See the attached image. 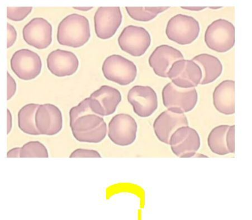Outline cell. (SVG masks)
I'll list each match as a JSON object with an SVG mask.
<instances>
[{"label": "cell", "mask_w": 252, "mask_h": 220, "mask_svg": "<svg viewBox=\"0 0 252 220\" xmlns=\"http://www.w3.org/2000/svg\"><path fill=\"white\" fill-rule=\"evenodd\" d=\"M91 37L89 21L84 16L69 15L58 27L57 39L63 46L78 48L84 46Z\"/></svg>", "instance_id": "6da1fadb"}, {"label": "cell", "mask_w": 252, "mask_h": 220, "mask_svg": "<svg viewBox=\"0 0 252 220\" xmlns=\"http://www.w3.org/2000/svg\"><path fill=\"white\" fill-rule=\"evenodd\" d=\"M70 127L74 138L80 142L98 143L105 139L107 134L104 119L95 114L81 116Z\"/></svg>", "instance_id": "7a4b0ae2"}, {"label": "cell", "mask_w": 252, "mask_h": 220, "mask_svg": "<svg viewBox=\"0 0 252 220\" xmlns=\"http://www.w3.org/2000/svg\"><path fill=\"white\" fill-rule=\"evenodd\" d=\"M162 99L164 106L169 110L184 114L195 107L198 94L195 88H181L171 82L163 89Z\"/></svg>", "instance_id": "3957f363"}, {"label": "cell", "mask_w": 252, "mask_h": 220, "mask_svg": "<svg viewBox=\"0 0 252 220\" xmlns=\"http://www.w3.org/2000/svg\"><path fill=\"white\" fill-rule=\"evenodd\" d=\"M200 25L192 16L178 14L168 21L166 33L168 38L181 45H189L200 34Z\"/></svg>", "instance_id": "277c9868"}, {"label": "cell", "mask_w": 252, "mask_h": 220, "mask_svg": "<svg viewBox=\"0 0 252 220\" xmlns=\"http://www.w3.org/2000/svg\"><path fill=\"white\" fill-rule=\"evenodd\" d=\"M102 70L106 80L122 86L131 84L137 75V66L133 62L117 55L106 58Z\"/></svg>", "instance_id": "5b68a950"}, {"label": "cell", "mask_w": 252, "mask_h": 220, "mask_svg": "<svg viewBox=\"0 0 252 220\" xmlns=\"http://www.w3.org/2000/svg\"><path fill=\"white\" fill-rule=\"evenodd\" d=\"M205 42L208 47L218 53H225L235 44V28L224 19L214 21L206 29Z\"/></svg>", "instance_id": "8992f818"}, {"label": "cell", "mask_w": 252, "mask_h": 220, "mask_svg": "<svg viewBox=\"0 0 252 220\" xmlns=\"http://www.w3.org/2000/svg\"><path fill=\"white\" fill-rule=\"evenodd\" d=\"M10 66L12 72L20 80L31 81L42 72V61L38 54L30 49H22L12 55Z\"/></svg>", "instance_id": "52a82bcc"}, {"label": "cell", "mask_w": 252, "mask_h": 220, "mask_svg": "<svg viewBox=\"0 0 252 220\" xmlns=\"http://www.w3.org/2000/svg\"><path fill=\"white\" fill-rule=\"evenodd\" d=\"M118 44L123 51L134 57L143 55L151 43V37L146 29L129 26L123 29L118 38Z\"/></svg>", "instance_id": "ba28073f"}, {"label": "cell", "mask_w": 252, "mask_h": 220, "mask_svg": "<svg viewBox=\"0 0 252 220\" xmlns=\"http://www.w3.org/2000/svg\"><path fill=\"white\" fill-rule=\"evenodd\" d=\"M108 136L111 142L119 146L133 144L137 138V123L129 114H119L109 124Z\"/></svg>", "instance_id": "9c48e42d"}, {"label": "cell", "mask_w": 252, "mask_h": 220, "mask_svg": "<svg viewBox=\"0 0 252 220\" xmlns=\"http://www.w3.org/2000/svg\"><path fill=\"white\" fill-rule=\"evenodd\" d=\"M168 77L180 88H192L200 84L202 74L200 66L195 62L184 59L173 64Z\"/></svg>", "instance_id": "30bf717a"}, {"label": "cell", "mask_w": 252, "mask_h": 220, "mask_svg": "<svg viewBox=\"0 0 252 220\" xmlns=\"http://www.w3.org/2000/svg\"><path fill=\"white\" fill-rule=\"evenodd\" d=\"M127 98L134 113L140 117H150L158 109V95L150 86H134L128 92Z\"/></svg>", "instance_id": "8fae6325"}, {"label": "cell", "mask_w": 252, "mask_h": 220, "mask_svg": "<svg viewBox=\"0 0 252 220\" xmlns=\"http://www.w3.org/2000/svg\"><path fill=\"white\" fill-rule=\"evenodd\" d=\"M119 7H98L94 16V31L98 38L107 40L112 37L122 22Z\"/></svg>", "instance_id": "7c38bea8"}, {"label": "cell", "mask_w": 252, "mask_h": 220, "mask_svg": "<svg viewBox=\"0 0 252 220\" xmlns=\"http://www.w3.org/2000/svg\"><path fill=\"white\" fill-rule=\"evenodd\" d=\"M122 99L119 90L109 85H102L90 95V109L94 114L102 117L112 115Z\"/></svg>", "instance_id": "4fadbf2b"}, {"label": "cell", "mask_w": 252, "mask_h": 220, "mask_svg": "<svg viewBox=\"0 0 252 220\" xmlns=\"http://www.w3.org/2000/svg\"><path fill=\"white\" fill-rule=\"evenodd\" d=\"M169 145L177 157L190 158L196 154L200 147V138L198 133L189 126L177 130L171 137Z\"/></svg>", "instance_id": "5bb4252c"}, {"label": "cell", "mask_w": 252, "mask_h": 220, "mask_svg": "<svg viewBox=\"0 0 252 220\" xmlns=\"http://www.w3.org/2000/svg\"><path fill=\"white\" fill-rule=\"evenodd\" d=\"M25 41L31 46L42 50L47 48L52 43V26L46 19L35 18L23 29Z\"/></svg>", "instance_id": "9a60e30c"}, {"label": "cell", "mask_w": 252, "mask_h": 220, "mask_svg": "<svg viewBox=\"0 0 252 220\" xmlns=\"http://www.w3.org/2000/svg\"><path fill=\"white\" fill-rule=\"evenodd\" d=\"M35 124L40 135H56L63 129V114L52 104L41 105L36 112Z\"/></svg>", "instance_id": "2e32d148"}, {"label": "cell", "mask_w": 252, "mask_h": 220, "mask_svg": "<svg viewBox=\"0 0 252 220\" xmlns=\"http://www.w3.org/2000/svg\"><path fill=\"white\" fill-rule=\"evenodd\" d=\"M188 125V118L184 114L168 110L161 113L156 119L154 129L157 138L160 142L169 144L173 134L180 128Z\"/></svg>", "instance_id": "e0dca14e"}, {"label": "cell", "mask_w": 252, "mask_h": 220, "mask_svg": "<svg viewBox=\"0 0 252 220\" xmlns=\"http://www.w3.org/2000/svg\"><path fill=\"white\" fill-rule=\"evenodd\" d=\"M47 67L49 71L58 77L71 76L79 67V60L71 52L57 49L48 55Z\"/></svg>", "instance_id": "ac0fdd59"}, {"label": "cell", "mask_w": 252, "mask_h": 220, "mask_svg": "<svg viewBox=\"0 0 252 220\" xmlns=\"http://www.w3.org/2000/svg\"><path fill=\"white\" fill-rule=\"evenodd\" d=\"M183 54L169 45L156 48L149 58V64L155 73L160 77L168 78V73L175 62L184 60Z\"/></svg>", "instance_id": "d6986e66"}, {"label": "cell", "mask_w": 252, "mask_h": 220, "mask_svg": "<svg viewBox=\"0 0 252 220\" xmlns=\"http://www.w3.org/2000/svg\"><path fill=\"white\" fill-rule=\"evenodd\" d=\"M234 126L225 125L214 128L208 138L211 151L221 156L234 153Z\"/></svg>", "instance_id": "ffe728a7"}, {"label": "cell", "mask_w": 252, "mask_h": 220, "mask_svg": "<svg viewBox=\"0 0 252 220\" xmlns=\"http://www.w3.org/2000/svg\"><path fill=\"white\" fill-rule=\"evenodd\" d=\"M234 81L226 80L222 82L215 89L213 93L214 105L220 113L225 115L234 113Z\"/></svg>", "instance_id": "44dd1931"}, {"label": "cell", "mask_w": 252, "mask_h": 220, "mask_svg": "<svg viewBox=\"0 0 252 220\" xmlns=\"http://www.w3.org/2000/svg\"><path fill=\"white\" fill-rule=\"evenodd\" d=\"M192 60L199 65L201 69V85L210 84L214 82L222 73V64L216 56L208 54H202L194 57Z\"/></svg>", "instance_id": "7402d4cb"}, {"label": "cell", "mask_w": 252, "mask_h": 220, "mask_svg": "<svg viewBox=\"0 0 252 220\" xmlns=\"http://www.w3.org/2000/svg\"><path fill=\"white\" fill-rule=\"evenodd\" d=\"M40 105L30 103L24 106L18 112V126L25 134L30 135H40L35 124V114Z\"/></svg>", "instance_id": "603a6c76"}, {"label": "cell", "mask_w": 252, "mask_h": 220, "mask_svg": "<svg viewBox=\"0 0 252 220\" xmlns=\"http://www.w3.org/2000/svg\"><path fill=\"white\" fill-rule=\"evenodd\" d=\"M169 8V7H126L127 14L132 19L142 22H150L154 19L158 14L168 9Z\"/></svg>", "instance_id": "cb8c5ba5"}, {"label": "cell", "mask_w": 252, "mask_h": 220, "mask_svg": "<svg viewBox=\"0 0 252 220\" xmlns=\"http://www.w3.org/2000/svg\"><path fill=\"white\" fill-rule=\"evenodd\" d=\"M46 147L39 141H31L21 148L20 158H48Z\"/></svg>", "instance_id": "d4e9b609"}, {"label": "cell", "mask_w": 252, "mask_h": 220, "mask_svg": "<svg viewBox=\"0 0 252 220\" xmlns=\"http://www.w3.org/2000/svg\"><path fill=\"white\" fill-rule=\"evenodd\" d=\"M89 97L81 101L79 105L72 107L69 110V126L72 124L81 116L88 114H94L90 109Z\"/></svg>", "instance_id": "484cf974"}, {"label": "cell", "mask_w": 252, "mask_h": 220, "mask_svg": "<svg viewBox=\"0 0 252 220\" xmlns=\"http://www.w3.org/2000/svg\"><path fill=\"white\" fill-rule=\"evenodd\" d=\"M32 7H7V17L14 22H21L31 14Z\"/></svg>", "instance_id": "4316f807"}, {"label": "cell", "mask_w": 252, "mask_h": 220, "mask_svg": "<svg viewBox=\"0 0 252 220\" xmlns=\"http://www.w3.org/2000/svg\"><path fill=\"white\" fill-rule=\"evenodd\" d=\"M70 158H101L98 152L92 149L78 148L69 156Z\"/></svg>", "instance_id": "83f0119b"}, {"label": "cell", "mask_w": 252, "mask_h": 220, "mask_svg": "<svg viewBox=\"0 0 252 220\" xmlns=\"http://www.w3.org/2000/svg\"><path fill=\"white\" fill-rule=\"evenodd\" d=\"M16 82L9 72H7V99L10 100L16 92Z\"/></svg>", "instance_id": "f1b7e54d"}, {"label": "cell", "mask_w": 252, "mask_h": 220, "mask_svg": "<svg viewBox=\"0 0 252 220\" xmlns=\"http://www.w3.org/2000/svg\"><path fill=\"white\" fill-rule=\"evenodd\" d=\"M7 48H10L13 45L17 39V31L15 28L9 23H7Z\"/></svg>", "instance_id": "f546056e"}, {"label": "cell", "mask_w": 252, "mask_h": 220, "mask_svg": "<svg viewBox=\"0 0 252 220\" xmlns=\"http://www.w3.org/2000/svg\"><path fill=\"white\" fill-rule=\"evenodd\" d=\"M20 152H21V148L16 147L10 149L7 153V158H20Z\"/></svg>", "instance_id": "4dcf8cb0"}, {"label": "cell", "mask_w": 252, "mask_h": 220, "mask_svg": "<svg viewBox=\"0 0 252 220\" xmlns=\"http://www.w3.org/2000/svg\"><path fill=\"white\" fill-rule=\"evenodd\" d=\"M12 126V118L10 111L7 110V135L10 134Z\"/></svg>", "instance_id": "1f68e13d"}, {"label": "cell", "mask_w": 252, "mask_h": 220, "mask_svg": "<svg viewBox=\"0 0 252 220\" xmlns=\"http://www.w3.org/2000/svg\"><path fill=\"white\" fill-rule=\"evenodd\" d=\"M182 9L191 11H200L205 9V7H181Z\"/></svg>", "instance_id": "d6a6232c"}, {"label": "cell", "mask_w": 252, "mask_h": 220, "mask_svg": "<svg viewBox=\"0 0 252 220\" xmlns=\"http://www.w3.org/2000/svg\"><path fill=\"white\" fill-rule=\"evenodd\" d=\"M73 9L82 11H88L92 10L93 7H73Z\"/></svg>", "instance_id": "836d02e7"}]
</instances>
